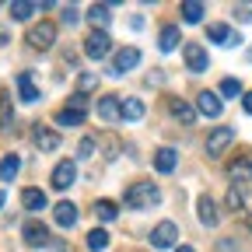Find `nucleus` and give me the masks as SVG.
Returning <instances> with one entry per match:
<instances>
[{
  "mask_svg": "<svg viewBox=\"0 0 252 252\" xmlns=\"http://www.w3.org/2000/svg\"><path fill=\"white\" fill-rule=\"evenodd\" d=\"M94 214H98V220H116V203L112 200H98V203H94Z\"/></svg>",
  "mask_w": 252,
  "mask_h": 252,
  "instance_id": "31",
  "label": "nucleus"
},
{
  "mask_svg": "<svg viewBox=\"0 0 252 252\" xmlns=\"http://www.w3.org/2000/svg\"><path fill=\"white\" fill-rule=\"evenodd\" d=\"M182 21H189V25L203 21V4H196V0L189 4V0H186V4H182Z\"/></svg>",
  "mask_w": 252,
  "mask_h": 252,
  "instance_id": "29",
  "label": "nucleus"
},
{
  "mask_svg": "<svg viewBox=\"0 0 252 252\" xmlns=\"http://www.w3.org/2000/svg\"><path fill=\"white\" fill-rule=\"evenodd\" d=\"M21 235H25V242H28L32 249H42V245L49 242V228L39 224V220H28V224L21 228Z\"/></svg>",
  "mask_w": 252,
  "mask_h": 252,
  "instance_id": "10",
  "label": "nucleus"
},
{
  "mask_svg": "<svg viewBox=\"0 0 252 252\" xmlns=\"http://www.w3.org/2000/svg\"><path fill=\"white\" fill-rule=\"evenodd\" d=\"M112 49V39H109V32H98L94 28L91 35L84 39V56H91V60H105V53Z\"/></svg>",
  "mask_w": 252,
  "mask_h": 252,
  "instance_id": "3",
  "label": "nucleus"
},
{
  "mask_svg": "<svg viewBox=\"0 0 252 252\" xmlns=\"http://www.w3.org/2000/svg\"><path fill=\"white\" fill-rule=\"evenodd\" d=\"M94 88H98V77H94V74H81L77 77V94H88Z\"/></svg>",
  "mask_w": 252,
  "mask_h": 252,
  "instance_id": "33",
  "label": "nucleus"
},
{
  "mask_svg": "<svg viewBox=\"0 0 252 252\" xmlns=\"http://www.w3.org/2000/svg\"><path fill=\"white\" fill-rule=\"evenodd\" d=\"M235 14H238L242 21H252V4H238V7H235Z\"/></svg>",
  "mask_w": 252,
  "mask_h": 252,
  "instance_id": "35",
  "label": "nucleus"
},
{
  "mask_svg": "<svg viewBox=\"0 0 252 252\" xmlns=\"http://www.w3.org/2000/svg\"><path fill=\"white\" fill-rule=\"evenodd\" d=\"M119 116H123L126 123H137V119L144 116V102H140V98H123V102H119Z\"/></svg>",
  "mask_w": 252,
  "mask_h": 252,
  "instance_id": "21",
  "label": "nucleus"
},
{
  "mask_svg": "<svg viewBox=\"0 0 252 252\" xmlns=\"http://www.w3.org/2000/svg\"><path fill=\"white\" fill-rule=\"evenodd\" d=\"M88 18H91L94 25H98V32H105V25H109V18H112V14H109V7H102V4H94V7L88 11Z\"/></svg>",
  "mask_w": 252,
  "mask_h": 252,
  "instance_id": "30",
  "label": "nucleus"
},
{
  "mask_svg": "<svg viewBox=\"0 0 252 252\" xmlns=\"http://www.w3.org/2000/svg\"><path fill=\"white\" fill-rule=\"evenodd\" d=\"M207 35H210L214 42H220V46H238V42H242L228 25H210V28H207Z\"/></svg>",
  "mask_w": 252,
  "mask_h": 252,
  "instance_id": "20",
  "label": "nucleus"
},
{
  "mask_svg": "<svg viewBox=\"0 0 252 252\" xmlns=\"http://www.w3.org/2000/svg\"><path fill=\"white\" fill-rule=\"evenodd\" d=\"M168 112H172L182 126H193V123H196V109L189 105V102H182V98H175V94L168 98Z\"/></svg>",
  "mask_w": 252,
  "mask_h": 252,
  "instance_id": "11",
  "label": "nucleus"
},
{
  "mask_svg": "<svg viewBox=\"0 0 252 252\" xmlns=\"http://www.w3.org/2000/svg\"><path fill=\"white\" fill-rule=\"evenodd\" d=\"M137 63H140V49H137V46H126V49H119L116 60H112V74L123 77V74H130Z\"/></svg>",
  "mask_w": 252,
  "mask_h": 252,
  "instance_id": "4",
  "label": "nucleus"
},
{
  "mask_svg": "<svg viewBox=\"0 0 252 252\" xmlns=\"http://www.w3.org/2000/svg\"><path fill=\"white\" fill-rule=\"evenodd\" d=\"M32 11H39V4H28V0H18V4H11V18H14V21H28Z\"/></svg>",
  "mask_w": 252,
  "mask_h": 252,
  "instance_id": "28",
  "label": "nucleus"
},
{
  "mask_svg": "<svg viewBox=\"0 0 252 252\" xmlns=\"http://www.w3.org/2000/svg\"><path fill=\"white\" fill-rule=\"evenodd\" d=\"M18 172H21V158L18 154H7L4 161H0V182H14Z\"/></svg>",
  "mask_w": 252,
  "mask_h": 252,
  "instance_id": "25",
  "label": "nucleus"
},
{
  "mask_svg": "<svg viewBox=\"0 0 252 252\" xmlns=\"http://www.w3.org/2000/svg\"><path fill=\"white\" fill-rule=\"evenodd\" d=\"M105 245H109V231H105V228L88 231V249H91V252H102Z\"/></svg>",
  "mask_w": 252,
  "mask_h": 252,
  "instance_id": "27",
  "label": "nucleus"
},
{
  "mask_svg": "<svg viewBox=\"0 0 252 252\" xmlns=\"http://www.w3.org/2000/svg\"><path fill=\"white\" fill-rule=\"evenodd\" d=\"M220 109H224V105H220V98H217L214 91H200V94H196V112H203V116L217 119V116H220Z\"/></svg>",
  "mask_w": 252,
  "mask_h": 252,
  "instance_id": "13",
  "label": "nucleus"
},
{
  "mask_svg": "<svg viewBox=\"0 0 252 252\" xmlns=\"http://www.w3.org/2000/svg\"><path fill=\"white\" fill-rule=\"evenodd\" d=\"M32 140H35V147L39 151H56L60 147V133L56 130H49V126H35V130H32Z\"/></svg>",
  "mask_w": 252,
  "mask_h": 252,
  "instance_id": "12",
  "label": "nucleus"
},
{
  "mask_svg": "<svg viewBox=\"0 0 252 252\" xmlns=\"http://www.w3.org/2000/svg\"><path fill=\"white\" fill-rule=\"evenodd\" d=\"M179 42H182V32L175 25H165L161 32H158V49H161V53H172Z\"/></svg>",
  "mask_w": 252,
  "mask_h": 252,
  "instance_id": "16",
  "label": "nucleus"
},
{
  "mask_svg": "<svg viewBox=\"0 0 252 252\" xmlns=\"http://www.w3.org/2000/svg\"><path fill=\"white\" fill-rule=\"evenodd\" d=\"M11 126H14V102L7 94H0V133H7Z\"/></svg>",
  "mask_w": 252,
  "mask_h": 252,
  "instance_id": "26",
  "label": "nucleus"
},
{
  "mask_svg": "<svg viewBox=\"0 0 252 252\" xmlns=\"http://www.w3.org/2000/svg\"><path fill=\"white\" fill-rule=\"evenodd\" d=\"M21 203H25V210H46V193L42 189H21Z\"/></svg>",
  "mask_w": 252,
  "mask_h": 252,
  "instance_id": "22",
  "label": "nucleus"
},
{
  "mask_svg": "<svg viewBox=\"0 0 252 252\" xmlns=\"http://www.w3.org/2000/svg\"><path fill=\"white\" fill-rule=\"evenodd\" d=\"M182 56H186V67L193 70V74H203V70H207V63H210V60H207V49H203L200 42H189Z\"/></svg>",
  "mask_w": 252,
  "mask_h": 252,
  "instance_id": "9",
  "label": "nucleus"
},
{
  "mask_svg": "<svg viewBox=\"0 0 252 252\" xmlns=\"http://www.w3.org/2000/svg\"><path fill=\"white\" fill-rule=\"evenodd\" d=\"M53 217H56V224H60V228H74V224H77V207L63 200V203L53 207Z\"/></svg>",
  "mask_w": 252,
  "mask_h": 252,
  "instance_id": "14",
  "label": "nucleus"
},
{
  "mask_svg": "<svg viewBox=\"0 0 252 252\" xmlns=\"http://www.w3.org/2000/svg\"><path fill=\"white\" fill-rule=\"evenodd\" d=\"M228 179L235 186H245L252 179V154H238L235 161H228Z\"/></svg>",
  "mask_w": 252,
  "mask_h": 252,
  "instance_id": "5",
  "label": "nucleus"
},
{
  "mask_svg": "<svg viewBox=\"0 0 252 252\" xmlns=\"http://www.w3.org/2000/svg\"><path fill=\"white\" fill-rule=\"evenodd\" d=\"M25 42H28L32 49H49V46L56 42V25H53V21L32 25V28H28V35H25Z\"/></svg>",
  "mask_w": 252,
  "mask_h": 252,
  "instance_id": "2",
  "label": "nucleus"
},
{
  "mask_svg": "<svg viewBox=\"0 0 252 252\" xmlns=\"http://www.w3.org/2000/svg\"><path fill=\"white\" fill-rule=\"evenodd\" d=\"M53 189H60V193H63V189H70L74 182H77V165L74 161H60L56 168H53Z\"/></svg>",
  "mask_w": 252,
  "mask_h": 252,
  "instance_id": "7",
  "label": "nucleus"
},
{
  "mask_svg": "<svg viewBox=\"0 0 252 252\" xmlns=\"http://www.w3.org/2000/svg\"><path fill=\"white\" fill-rule=\"evenodd\" d=\"M245 200H249V186H231L228 196H224L228 210H245Z\"/></svg>",
  "mask_w": 252,
  "mask_h": 252,
  "instance_id": "23",
  "label": "nucleus"
},
{
  "mask_svg": "<svg viewBox=\"0 0 252 252\" xmlns=\"http://www.w3.org/2000/svg\"><path fill=\"white\" fill-rule=\"evenodd\" d=\"M175 238H179V228L172 220H161L154 231H151V245L154 249H175Z\"/></svg>",
  "mask_w": 252,
  "mask_h": 252,
  "instance_id": "6",
  "label": "nucleus"
},
{
  "mask_svg": "<svg viewBox=\"0 0 252 252\" xmlns=\"http://www.w3.org/2000/svg\"><path fill=\"white\" fill-rule=\"evenodd\" d=\"M84 116H88L84 109H70V105H67V109H60V112H56V126H81Z\"/></svg>",
  "mask_w": 252,
  "mask_h": 252,
  "instance_id": "24",
  "label": "nucleus"
},
{
  "mask_svg": "<svg viewBox=\"0 0 252 252\" xmlns=\"http://www.w3.org/2000/svg\"><path fill=\"white\" fill-rule=\"evenodd\" d=\"M242 109L252 116V91H249V94H242Z\"/></svg>",
  "mask_w": 252,
  "mask_h": 252,
  "instance_id": "37",
  "label": "nucleus"
},
{
  "mask_svg": "<svg viewBox=\"0 0 252 252\" xmlns=\"http://www.w3.org/2000/svg\"><path fill=\"white\" fill-rule=\"evenodd\" d=\"M220 94H224V98H238V94H242V84H238L235 77H224V81H220Z\"/></svg>",
  "mask_w": 252,
  "mask_h": 252,
  "instance_id": "32",
  "label": "nucleus"
},
{
  "mask_svg": "<svg viewBox=\"0 0 252 252\" xmlns=\"http://www.w3.org/2000/svg\"><path fill=\"white\" fill-rule=\"evenodd\" d=\"M175 165H179V154H175V147H161V151L154 154V168L161 172V175L175 172Z\"/></svg>",
  "mask_w": 252,
  "mask_h": 252,
  "instance_id": "15",
  "label": "nucleus"
},
{
  "mask_svg": "<svg viewBox=\"0 0 252 252\" xmlns=\"http://www.w3.org/2000/svg\"><path fill=\"white\" fill-rule=\"evenodd\" d=\"M175 252H196V249H193V245H179Z\"/></svg>",
  "mask_w": 252,
  "mask_h": 252,
  "instance_id": "38",
  "label": "nucleus"
},
{
  "mask_svg": "<svg viewBox=\"0 0 252 252\" xmlns=\"http://www.w3.org/2000/svg\"><path fill=\"white\" fill-rule=\"evenodd\" d=\"M231 140H235V130H231V126H217V130L207 137V154H214V158L224 154Z\"/></svg>",
  "mask_w": 252,
  "mask_h": 252,
  "instance_id": "8",
  "label": "nucleus"
},
{
  "mask_svg": "<svg viewBox=\"0 0 252 252\" xmlns=\"http://www.w3.org/2000/svg\"><path fill=\"white\" fill-rule=\"evenodd\" d=\"M158 203H161V189L154 182H147V179H137L130 189H126V207H133V210H151Z\"/></svg>",
  "mask_w": 252,
  "mask_h": 252,
  "instance_id": "1",
  "label": "nucleus"
},
{
  "mask_svg": "<svg viewBox=\"0 0 252 252\" xmlns=\"http://www.w3.org/2000/svg\"><path fill=\"white\" fill-rule=\"evenodd\" d=\"M0 207H4V189H0Z\"/></svg>",
  "mask_w": 252,
  "mask_h": 252,
  "instance_id": "39",
  "label": "nucleus"
},
{
  "mask_svg": "<svg viewBox=\"0 0 252 252\" xmlns=\"http://www.w3.org/2000/svg\"><path fill=\"white\" fill-rule=\"evenodd\" d=\"M18 94H21V102H39V98H42L28 70H21V74H18Z\"/></svg>",
  "mask_w": 252,
  "mask_h": 252,
  "instance_id": "17",
  "label": "nucleus"
},
{
  "mask_svg": "<svg viewBox=\"0 0 252 252\" xmlns=\"http://www.w3.org/2000/svg\"><path fill=\"white\" fill-rule=\"evenodd\" d=\"M196 210H200V220H203V224L207 228H217V207H214V196H200L196 200Z\"/></svg>",
  "mask_w": 252,
  "mask_h": 252,
  "instance_id": "19",
  "label": "nucleus"
},
{
  "mask_svg": "<svg viewBox=\"0 0 252 252\" xmlns=\"http://www.w3.org/2000/svg\"><path fill=\"white\" fill-rule=\"evenodd\" d=\"M81 14H77V7H63V21H67V25H74Z\"/></svg>",
  "mask_w": 252,
  "mask_h": 252,
  "instance_id": "36",
  "label": "nucleus"
},
{
  "mask_svg": "<svg viewBox=\"0 0 252 252\" xmlns=\"http://www.w3.org/2000/svg\"><path fill=\"white\" fill-rule=\"evenodd\" d=\"M98 119H102V123L123 119V116H119V98H116V94H105V98H98Z\"/></svg>",
  "mask_w": 252,
  "mask_h": 252,
  "instance_id": "18",
  "label": "nucleus"
},
{
  "mask_svg": "<svg viewBox=\"0 0 252 252\" xmlns=\"http://www.w3.org/2000/svg\"><path fill=\"white\" fill-rule=\"evenodd\" d=\"M91 151H94V137H84L77 147V158H91Z\"/></svg>",
  "mask_w": 252,
  "mask_h": 252,
  "instance_id": "34",
  "label": "nucleus"
}]
</instances>
